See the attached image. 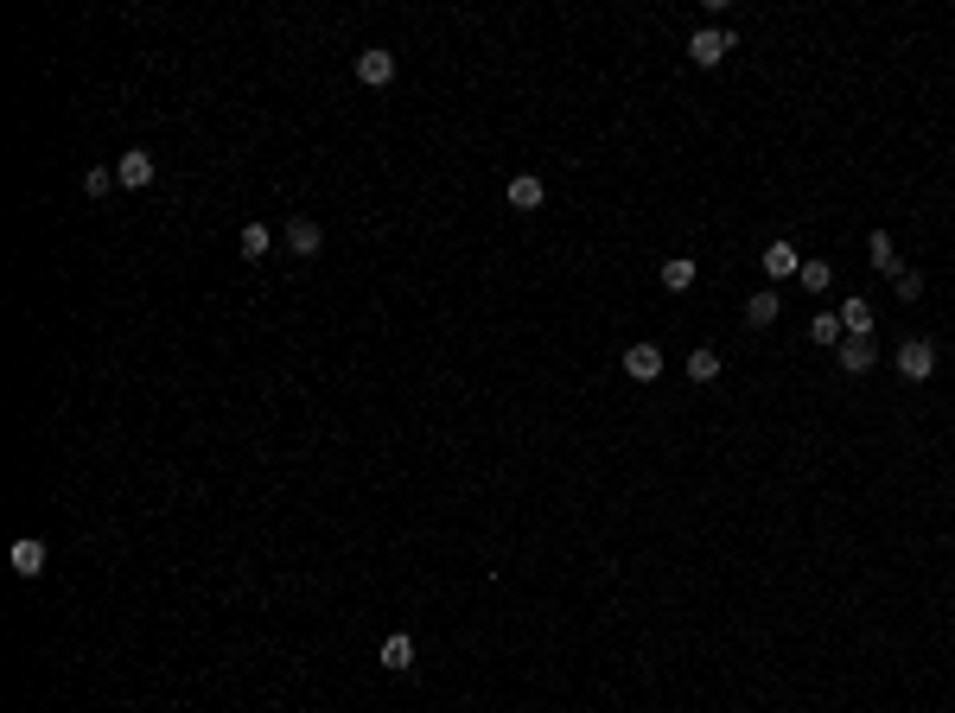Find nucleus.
Returning <instances> with one entry per match:
<instances>
[{"label": "nucleus", "instance_id": "11", "mask_svg": "<svg viewBox=\"0 0 955 713\" xmlns=\"http://www.w3.org/2000/svg\"><path fill=\"white\" fill-rule=\"evenodd\" d=\"M624 376L656 382V376H663V351H656V344H631V351H624Z\"/></svg>", "mask_w": 955, "mask_h": 713}, {"label": "nucleus", "instance_id": "1", "mask_svg": "<svg viewBox=\"0 0 955 713\" xmlns=\"http://www.w3.org/2000/svg\"><path fill=\"white\" fill-rule=\"evenodd\" d=\"M892 363H898V376H905V382H930L936 376V344L930 338H905Z\"/></svg>", "mask_w": 955, "mask_h": 713}, {"label": "nucleus", "instance_id": "19", "mask_svg": "<svg viewBox=\"0 0 955 713\" xmlns=\"http://www.w3.org/2000/svg\"><path fill=\"white\" fill-rule=\"evenodd\" d=\"M809 338L828 344V351H841V319H835V312H815V319H809Z\"/></svg>", "mask_w": 955, "mask_h": 713}, {"label": "nucleus", "instance_id": "14", "mask_svg": "<svg viewBox=\"0 0 955 713\" xmlns=\"http://www.w3.org/2000/svg\"><path fill=\"white\" fill-rule=\"evenodd\" d=\"M694 274H701V268H694V255H669V262H663V287L669 293H688Z\"/></svg>", "mask_w": 955, "mask_h": 713}, {"label": "nucleus", "instance_id": "21", "mask_svg": "<svg viewBox=\"0 0 955 713\" xmlns=\"http://www.w3.org/2000/svg\"><path fill=\"white\" fill-rule=\"evenodd\" d=\"M892 293H898V300H917V293H924V274H917V268H898Z\"/></svg>", "mask_w": 955, "mask_h": 713}, {"label": "nucleus", "instance_id": "10", "mask_svg": "<svg viewBox=\"0 0 955 713\" xmlns=\"http://www.w3.org/2000/svg\"><path fill=\"white\" fill-rule=\"evenodd\" d=\"M287 249L300 255V262H312V255L325 249V230H319L312 217H293V223H287Z\"/></svg>", "mask_w": 955, "mask_h": 713}, {"label": "nucleus", "instance_id": "20", "mask_svg": "<svg viewBox=\"0 0 955 713\" xmlns=\"http://www.w3.org/2000/svg\"><path fill=\"white\" fill-rule=\"evenodd\" d=\"M115 185H121V179H115L109 166H90V172H83V191H90V198H109Z\"/></svg>", "mask_w": 955, "mask_h": 713}, {"label": "nucleus", "instance_id": "4", "mask_svg": "<svg viewBox=\"0 0 955 713\" xmlns=\"http://www.w3.org/2000/svg\"><path fill=\"white\" fill-rule=\"evenodd\" d=\"M835 363H841V376H866V370L879 363V344H873V338H841Z\"/></svg>", "mask_w": 955, "mask_h": 713}, {"label": "nucleus", "instance_id": "6", "mask_svg": "<svg viewBox=\"0 0 955 713\" xmlns=\"http://www.w3.org/2000/svg\"><path fill=\"white\" fill-rule=\"evenodd\" d=\"M357 77L370 83V90H382V83H395V51H382V45L357 51Z\"/></svg>", "mask_w": 955, "mask_h": 713}, {"label": "nucleus", "instance_id": "16", "mask_svg": "<svg viewBox=\"0 0 955 713\" xmlns=\"http://www.w3.org/2000/svg\"><path fill=\"white\" fill-rule=\"evenodd\" d=\"M796 281H803V293H828V287H835V268H828V262H815V255H803Z\"/></svg>", "mask_w": 955, "mask_h": 713}, {"label": "nucleus", "instance_id": "5", "mask_svg": "<svg viewBox=\"0 0 955 713\" xmlns=\"http://www.w3.org/2000/svg\"><path fill=\"white\" fill-rule=\"evenodd\" d=\"M503 198H510V211H523V217H529V211H542V204H548V185L535 179V172H516Z\"/></svg>", "mask_w": 955, "mask_h": 713}, {"label": "nucleus", "instance_id": "15", "mask_svg": "<svg viewBox=\"0 0 955 713\" xmlns=\"http://www.w3.org/2000/svg\"><path fill=\"white\" fill-rule=\"evenodd\" d=\"M866 255H873V268H879V274H892V281H898V249H892V236H885V230L866 236Z\"/></svg>", "mask_w": 955, "mask_h": 713}, {"label": "nucleus", "instance_id": "12", "mask_svg": "<svg viewBox=\"0 0 955 713\" xmlns=\"http://www.w3.org/2000/svg\"><path fill=\"white\" fill-rule=\"evenodd\" d=\"M7 561H13V573H20V580H39V573H45V542H32V535H26V542H13Z\"/></svg>", "mask_w": 955, "mask_h": 713}, {"label": "nucleus", "instance_id": "13", "mask_svg": "<svg viewBox=\"0 0 955 713\" xmlns=\"http://www.w3.org/2000/svg\"><path fill=\"white\" fill-rule=\"evenodd\" d=\"M777 312H784V300H777V293L764 287V293H752V300H745V325H752V332H764V325H771Z\"/></svg>", "mask_w": 955, "mask_h": 713}, {"label": "nucleus", "instance_id": "9", "mask_svg": "<svg viewBox=\"0 0 955 713\" xmlns=\"http://www.w3.org/2000/svg\"><path fill=\"white\" fill-rule=\"evenodd\" d=\"M796 268H803V249L777 236L771 249H764V274H771V281H796Z\"/></svg>", "mask_w": 955, "mask_h": 713}, {"label": "nucleus", "instance_id": "8", "mask_svg": "<svg viewBox=\"0 0 955 713\" xmlns=\"http://www.w3.org/2000/svg\"><path fill=\"white\" fill-rule=\"evenodd\" d=\"M376 663L389 675H408L414 669V637L408 631H389V637H382V650H376Z\"/></svg>", "mask_w": 955, "mask_h": 713}, {"label": "nucleus", "instance_id": "3", "mask_svg": "<svg viewBox=\"0 0 955 713\" xmlns=\"http://www.w3.org/2000/svg\"><path fill=\"white\" fill-rule=\"evenodd\" d=\"M115 179L128 185V191H147L153 179H160V166H153V153H147V147H128V153L115 160Z\"/></svg>", "mask_w": 955, "mask_h": 713}, {"label": "nucleus", "instance_id": "17", "mask_svg": "<svg viewBox=\"0 0 955 713\" xmlns=\"http://www.w3.org/2000/svg\"><path fill=\"white\" fill-rule=\"evenodd\" d=\"M268 242H274L268 223H242V262H262V255H268Z\"/></svg>", "mask_w": 955, "mask_h": 713}, {"label": "nucleus", "instance_id": "18", "mask_svg": "<svg viewBox=\"0 0 955 713\" xmlns=\"http://www.w3.org/2000/svg\"><path fill=\"white\" fill-rule=\"evenodd\" d=\"M714 376H720V351H707V344L688 351V382H714Z\"/></svg>", "mask_w": 955, "mask_h": 713}, {"label": "nucleus", "instance_id": "7", "mask_svg": "<svg viewBox=\"0 0 955 713\" xmlns=\"http://www.w3.org/2000/svg\"><path fill=\"white\" fill-rule=\"evenodd\" d=\"M835 319H841V338H873V325H879V319H873V306H866L860 293L835 306Z\"/></svg>", "mask_w": 955, "mask_h": 713}, {"label": "nucleus", "instance_id": "2", "mask_svg": "<svg viewBox=\"0 0 955 713\" xmlns=\"http://www.w3.org/2000/svg\"><path fill=\"white\" fill-rule=\"evenodd\" d=\"M726 51H733V32H720V26H694V39H688V58L701 64V71H714V64H726Z\"/></svg>", "mask_w": 955, "mask_h": 713}]
</instances>
